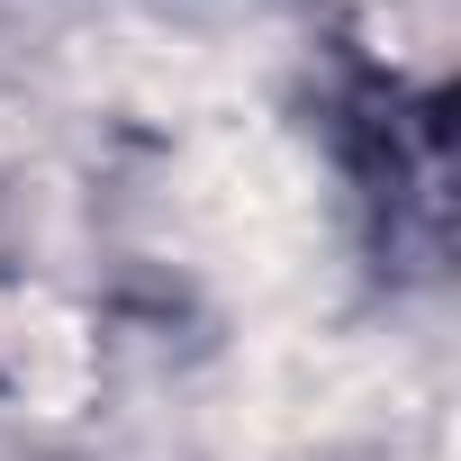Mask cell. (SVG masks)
<instances>
[{
  "label": "cell",
  "instance_id": "cell-1",
  "mask_svg": "<svg viewBox=\"0 0 461 461\" xmlns=\"http://www.w3.org/2000/svg\"><path fill=\"white\" fill-rule=\"evenodd\" d=\"M0 353H10V371H19V389L37 398V407H73L82 398V371H91V353H82V335L55 317V308H0Z\"/></svg>",
  "mask_w": 461,
  "mask_h": 461
}]
</instances>
